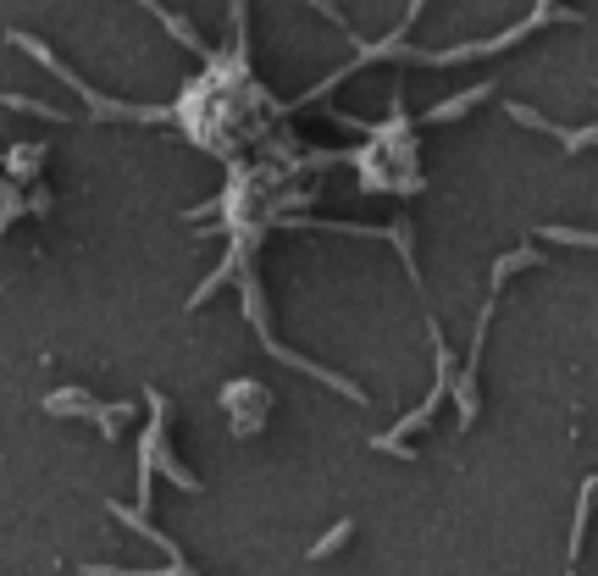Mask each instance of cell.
<instances>
[{
  "label": "cell",
  "instance_id": "6da1fadb",
  "mask_svg": "<svg viewBox=\"0 0 598 576\" xmlns=\"http://www.w3.org/2000/svg\"><path fill=\"white\" fill-rule=\"evenodd\" d=\"M493 95V84H477V89H460L455 100H443V106H432L427 111V122H455V117H466L471 106H477V100H488Z\"/></svg>",
  "mask_w": 598,
  "mask_h": 576
},
{
  "label": "cell",
  "instance_id": "7a4b0ae2",
  "mask_svg": "<svg viewBox=\"0 0 598 576\" xmlns=\"http://www.w3.org/2000/svg\"><path fill=\"white\" fill-rule=\"evenodd\" d=\"M543 239H554V244H582V250H598V233H582V228H538Z\"/></svg>",
  "mask_w": 598,
  "mask_h": 576
},
{
  "label": "cell",
  "instance_id": "3957f363",
  "mask_svg": "<svg viewBox=\"0 0 598 576\" xmlns=\"http://www.w3.org/2000/svg\"><path fill=\"white\" fill-rule=\"evenodd\" d=\"M349 532H355V521H338V527L327 532L322 543H311V560H327V554H333V549H344V538H349Z\"/></svg>",
  "mask_w": 598,
  "mask_h": 576
},
{
  "label": "cell",
  "instance_id": "277c9868",
  "mask_svg": "<svg viewBox=\"0 0 598 576\" xmlns=\"http://www.w3.org/2000/svg\"><path fill=\"white\" fill-rule=\"evenodd\" d=\"M311 6H316V12H322V17H333L338 28H344V17H338V6H333V0H311Z\"/></svg>",
  "mask_w": 598,
  "mask_h": 576
}]
</instances>
